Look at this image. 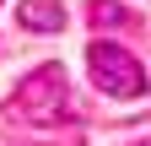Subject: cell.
<instances>
[{
	"label": "cell",
	"mask_w": 151,
	"mask_h": 146,
	"mask_svg": "<svg viewBox=\"0 0 151 146\" xmlns=\"http://www.w3.org/2000/svg\"><path fill=\"white\" fill-rule=\"evenodd\" d=\"M86 76H92V87L108 92V98H146V87H151L135 54L119 49V43H103V38L86 49Z\"/></svg>",
	"instance_id": "cell-2"
},
{
	"label": "cell",
	"mask_w": 151,
	"mask_h": 146,
	"mask_svg": "<svg viewBox=\"0 0 151 146\" xmlns=\"http://www.w3.org/2000/svg\"><path fill=\"white\" fill-rule=\"evenodd\" d=\"M92 22H135V16L124 6H113V0H97V6H92Z\"/></svg>",
	"instance_id": "cell-4"
},
{
	"label": "cell",
	"mask_w": 151,
	"mask_h": 146,
	"mask_svg": "<svg viewBox=\"0 0 151 146\" xmlns=\"http://www.w3.org/2000/svg\"><path fill=\"white\" fill-rule=\"evenodd\" d=\"M11 114L22 119V124H38V130L65 124L70 119V76H65V65H38L32 76L16 87Z\"/></svg>",
	"instance_id": "cell-1"
},
{
	"label": "cell",
	"mask_w": 151,
	"mask_h": 146,
	"mask_svg": "<svg viewBox=\"0 0 151 146\" xmlns=\"http://www.w3.org/2000/svg\"><path fill=\"white\" fill-rule=\"evenodd\" d=\"M22 27H32V33H60L65 27V6L60 0H22Z\"/></svg>",
	"instance_id": "cell-3"
}]
</instances>
